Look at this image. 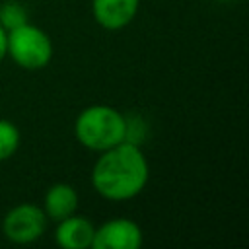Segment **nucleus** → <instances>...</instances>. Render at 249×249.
Returning a JSON list of instances; mask_svg holds the SVG:
<instances>
[{
	"label": "nucleus",
	"instance_id": "obj_1",
	"mask_svg": "<svg viewBox=\"0 0 249 249\" xmlns=\"http://www.w3.org/2000/svg\"><path fill=\"white\" fill-rule=\"evenodd\" d=\"M150 165L132 140H123L113 148L99 152L91 169V185L99 196L111 202L130 200L140 195L148 183Z\"/></svg>",
	"mask_w": 249,
	"mask_h": 249
},
{
	"label": "nucleus",
	"instance_id": "obj_2",
	"mask_svg": "<svg viewBox=\"0 0 249 249\" xmlns=\"http://www.w3.org/2000/svg\"><path fill=\"white\" fill-rule=\"evenodd\" d=\"M74 134L84 148L103 152L126 140L128 123L124 115L111 105H89L76 117Z\"/></svg>",
	"mask_w": 249,
	"mask_h": 249
},
{
	"label": "nucleus",
	"instance_id": "obj_3",
	"mask_svg": "<svg viewBox=\"0 0 249 249\" xmlns=\"http://www.w3.org/2000/svg\"><path fill=\"white\" fill-rule=\"evenodd\" d=\"M6 56L25 70H41L53 58V41L41 27L23 23L6 31Z\"/></svg>",
	"mask_w": 249,
	"mask_h": 249
},
{
	"label": "nucleus",
	"instance_id": "obj_4",
	"mask_svg": "<svg viewBox=\"0 0 249 249\" xmlns=\"http://www.w3.org/2000/svg\"><path fill=\"white\" fill-rule=\"evenodd\" d=\"M47 230V214L41 206L31 202H21L12 206L4 220H2V231L6 239L12 243H33L37 241Z\"/></svg>",
	"mask_w": 249,
	"mask_h": 249
},
{
	"label": "nucleus",
	"instance_id": "obj_5",
	"mask_svg": "<svg viewBox=\"0 0 249 249\" xmlns=\"http://www.w3.org/2000/svg\"><path fill=\"white\" fill-rule=\"evenodd\" d=\"M144 241L142 228L128 218H115L95 228L93 249H138Z\"/></svg>",
	"mask_w": 249,
	"mask_h": 249
},
{
	"label": "nucleus",
	"instance_id": "obj_6",
	"mask_svg": "<svg viewBox=\"0 0 249 249\" xmlns=\"http://www.w3.org/2000/svg\"><path fill=\"white\" fill-rule=\"evenodd\" d=\"M140 0H91L95 21L109 31L126 27L138 14Z\"/></svg>",
	"mask_w": 249,
	"mask_h": 249
},
{
	"label": "nucleus",
	"instance_id": "obj_7",
	"mask_svg": "<svg viewBox=\"0 0 249 249\" xmlns=\"http://www.w3.org/2000/svg\"><path fill=\"white\" fill-rule=\"evenodd\" d=\"M95 233V226L76 212L58 220L54 230V243L62 249H88L91 247V239Z\"/></svg>",
	"mask_w": 249,
	"mask_h": 249
},
{
	"label": "nucleus",
	"instance_id": "obj_8",
	"mask_svg": "<svg viewBox=\"0 0 249 249\" xmlns=\"http://www.w3.org/2000/svg\"><path fill=\"white\" fill-rule=\"evenodd\" d=\"M78 191L70 183H54L47 189L45 198H43V212L47 214L49 220H62L78 210Z\"/></svg>",
	"mask_w": 249,
	"mask_h": 249
},
{
	"label": "nucleus",
	"instance_id": "obj_9",
	"mask_svg": "<svg viewBox=\"0 0 249 249\" xmlns=\"http://www.w3.org/2000/svg\"><path fill=\"white\" fill-rule=\"evenodd\" d=\"M19 142H21V134L16 123L8 119H0V161L10 160L18 152Z\"/></svg>",
	"mask_w": 249,
	"mask_h": 249
},
{
	"label": "nucleus",
	"instance_id": "obj_10",
	"mask_svg": "<svg viewBox=\"0 0 249 249\" xmlns=\"http://www.w3.org/2000/svg\"><path fill=\"white\" fill-rule=\"evenodd\" d=\"M27 23V10L18 0H6L0 4V25L10 31Z\"/></svg>",
	"mask_w": 249,
	"mask_h": 249
},
{
	"label": "nucleus",
	"instance_id": "obj_11",
	"mask_svg": "<svg viewBox=\"0 0 249 249\" xmlns=\"http://www.w3.org/2000/svg\"><path fill=\"white\" fill-rule=\"evenodd\" d=\"M6 29L0 25V62L6 58Z\"/></svg>",
	"mask_w": 249,
	"mask_h": 249
}]
</instances>
